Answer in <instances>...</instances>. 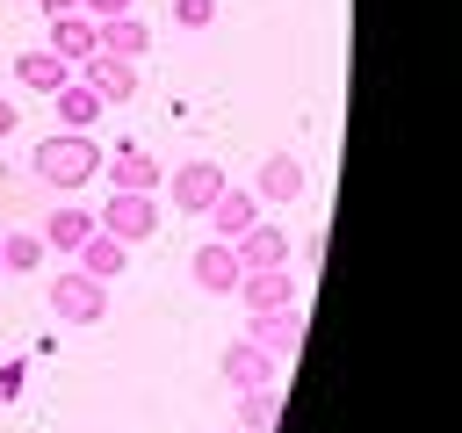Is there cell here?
<instances>
[{
	"instance_id": "obj_1",
	"label": "cell",
	"mask_w": 462,
	"mask_h": 433,
	"mask_svg": "<svg viewBox=\"0 0 462 433\" xmlns=\"http://www.w3.org/2000/svg\"><path fill=\"white\" fill-rule=\"evenodd\" d=\"M101 144H94V130H51L36 152H29V173L43 180V188H58V195H72V188H87L94 173H101Z\"/></svg>"
},
{
	"instance_id": "obj_2",
	"label": "cell",
	"mask_w": 462,
	"mask_h": 433,
	"mask_svg": "<svg viewBox=\"0 0 462 433\" xmlns=\"http://www.w3.org/2000/svg\"><path fill=\"white\" fill-rule=\"evenodd\" d=\"M231 188V173L217 166V159H180L173 173H166V195H173V209L180 216H209V202Z\"/></svg>"
},
{
	"instance_id": "obj_3",
	"label": "cell",
	"mask_w": 462,
	"mask_h": 433,
	"mask_svg": "<svg viewBox=\"0 0 462 433\" xmlns=\"http://www.w3.org/2000/svg\"><path fill=\"white\" fill-rule=\"evenodd\" d=\"M51 318H58V325H101V318H108V281L65 267V274L51 281Z\"/></svg>"
},
{
	"instance_id": "obj_4",
	"label": "cell",
	"mask_w": 462,
	"mask_h": 433,
	"mask_svg": "<svg viewBox=\"0 0 462 433\" xmlns=\"http://www.w3.org/2000/svg\"><path fill=\"white\" fill-rule=\"evenodd\" d=\"M94 224H101L108 238H123V245H144V238L159 231V195H123V188H108V202L94 209Z\"/></svg>"
},
{
	"instance_id": "obj_5",
	"label": "cell",
	"mask_w": 462,
	"mask_h": 433,
	"mask_svg": "<svg viewBox=\"0 0 462 433\" xmlns=\"http://www.w3.org/2000/svg\"><path fill=\"white\" fill-rule=\"evenodd\" d=\"M101 173H108V188H123V195H159V188H166V166H159L144 144H116V152L101 159Z\"/></svg>"
},
{
	"instance_id": "obj_6",
	"label": "cell",
	"mask_w": 462,
	"mask_h": 433,
	"mask_svg": "<svg viewBox=\"0 0 462 433\" xmlns=\"http://www.w3.org/2000/svg\"><path fill=\"white\" fill-rule=\"evenodd\" d=\"M238 253H231V238H202L195 245V260H188V281L202 289V296H238Z\"/></svg>"
},
{
	"instance_id": "obj_7",
	"label": "cell",
	"mask_w": 462,
	"mask_h": 433,
	"mask_svg": "<svg viewBox=\"0 0 462 433\" xmlns=\"http://www.w3.org/2000/svg\"><path fill=\"white\" fill-rule=\"evenodd\" d=\"M303 332H310L303 303H289V310H253V318H245V339H253V346H267L274 361H282V354H296V346H303Z\"/></svg>"
},
{
	"instance_id": "obj_8",
	"label": "cell",
	"mask_w": 462,
	"mask_h": 433,
	"mask_svg": "<svg viewBox=\"0 0 462 433\" xmlns=\"http://www.w3.org/2000/svg\"><path fill=\"white\" fill-rule=\"evenodd\" d=\"M303 188H310V173H303L296 152H267L260 173H253V195L260 202H303Z\"/></svg>"
},
{
	"instance_id": "obj_9",
	"label": "cell",
	"mask_w": 462,
	"mask_h": 433,
	"mask_svg": "<svg viewBox=\"0 0 462 433\" xmlns=\"http://www.w3.org/2000/svg\"><path fill=\"white\" fill-rule=\"evenodd\" d=\"M43 51H58L65 65H87V58L101 51V22L79 14V7H72V14H51V43H43Z\"/></svg>"
},
{
	"instance_id": "obj_10",
	"label": "cell",
	"mask_w": 462,
	"mask_h": 433,
	"mask_svg": "<svg viewBox=\"0 0 462 433\" xmlns=\"http://www.w3.org/2000/svg\"><path fill=\"white\" fill-rule=\"evenodd\" d=\"M79 79L101 94V108H123V101L137 94V65H130V58H108V51H94V58L79 65Z\"/></svg>"
},
{
	"instance_id": "obj_11",
	"label": "cell",
	"mask_w": 462,
	"mask_h": 433,
	"mask_svg": "<svg viewBox=\"0 0 462 433\" xmlns=\"http://www.w3.org/2000/svg\"><path fill=\"white\" fill-rule=\"evenodd\" d=\"M238 303H245V318L253 310H289L296 303V274L289 267H253V274H238Z\"/></svg>"
},
{
	"instance_id": "obj_12",
	"label": "cell",
	"mask_w": 462,
	"mask_h": 433,
	"mask_svg": "<svg viewBox=\"0 0 462 433\" xmlns=\"http://www.w3.org/2000/svg\"><path fill=\"white\" fill-rule=\"evenodd\" d=\"M217 368H224V382H231V390H267V382H274V354H267V346H253V339H231Z\"/></svg>"
},
{
	"instance_id": "obj_13",
	"label": "cell",
	"mask_w": 462,
	"mask_h": 433,
	"mask_svg": "<svg viewBox=\"0 0 462 433\" xmlns=\"http://www.w3.org/2000/svg\"><path fill=\"white\" fill-rule=\"evenodd\" d=\"M94 231H101V224H94V209H79V202H58V209L43 216V245H51V253H79Z\"/></svg>"
},
{
	"instance_id": "obj_14",
	"label": "cell",
	"mask_w": 462,
	"mask_h": 433,
	"mask_svg": "<svg viewBox=\"0 0 462 433\" xmlns=\"http://www.w3.org/2000/svg\"><path fill=\"white\" fill-rule=\"evenodd\" d=\"M231 253H238V267H245V274H253V267H289V231L253 224V231H238V238H231Z\"/></svg>"
},
{
	"instance_id": "obj_15",
	"label": "cell",
	"mask_w": 462,
	"mask_h": 433,
	"mask_svg": "<svg viewBox=\"0 0 462 433\" xmlns=\"http://www.w3.org/2000/svg\"><path fill=\"white\" fill-rule=\"evenodd\" d=\"M260 224V195L253 188H224L217 202H209V231L217 238H238V231H253Z\"/></svg>"
},
{
	"instance_id": "obj_16",
	"label": "cell",
	"mask_w": 462,
	"mask_h": 433,
	"mask_svg": "<svg viewBox=\"0 0 462 433\" xmlns=\"http://www.w3.org/2000/svg\"><path fill=\"white\" fill-rule=\"evenodd\" d=\"M51 108H58V130H94V123H101V94H94L87 79H65V87L51 94Z\"/></svg>"
},
{
	"instance_id": "obj_17",
	"label": "cell",
	"mask_w": 462,
	"mask_h": 433,
	"mask_svg": "<svg viewBox=\"0 0 462 433\" xmlns=\"http://www.w3.org/2000/svg\"><path fill=\"white\" fill-rule=\"evenodd\" d=\"M72 267H79V274H94V281H116V274L130 267V245H123V238H108V231H94V238L72 253Z\"/></svg>"
},
{
	"instance_id": "obj_18",
	"label": "cell",
	"mask_w": 462,
	"mask_h": 433,
	"mask_svg": "<svg viewBox=\"0 0 462 433\" xmlns=\"http://www.w3.org/2000/svg\"><path fill=\"white\" fill-rule=\"evenodd\" d=\"M14 79H22L29 94H58V87L72 79V65H65L58 51H22V58H14Z\"/></svg>"
},
{
	"instance_id": "obj_19",
	"label": "cell",
	"mask_w": 462,
	"mask_h": 433,
	"mask_svg": "<svg viewBox=\"0 0 462 433\" xmlns=\"http://www.w3.org/2000/svg\"><path fill=\"white\" fill-rule=\"evenodd\" d=\"M101 51H108V58H130V65H137V58L152 51V29H144L137 14H108V22H101Z\"/></svg>"
},
{
	"instance_id": "obj_20",
	"label": "cell",
	"mask_w": 462,
	"mask_h": 433,
	"mask_svg": "<svg viewBox=\"0 0 462 433\" xmlns=\"http://www.w3.org/2000/svg\"><path fill=\"white\" fill-rule=\"evenodd\" d=\"M274 419H282V390L267 382V390H238V426L245 433H274Z\"/></svg>"
},
{
	"instance_id": "obj_21",
	"label": "cell",
	"mask_w": 462,
	"mask_h": 433,
	"mask_svg": "<svg viewBox=\"0 0 462 433\" xmlns=\"http://www.w3.org/2000/svg\"><path fill=\"white\" fill-rule=\"evenodd\" d=\"M43 253H51V245H43V231H7V238H0V267H7V274L43 267Z\"/></svg>"
},
{
	"instance_id": "obj_22",
	"label": "cell",
	"mask_w": 462,
	"mask_h": 433,
	"mask_svg": "<svg viewBox=\"0 0 462 433\" xmlns=\"http://www.w3.org/2000/svg\"><path fill=\"white\" fill-rule=\"evenodd\" d=\"M173 22L180 29H209L217 22V0H173Z\"/></svg>"
},
{
	"instance_id": "obj_23",
	"label": "cell",
	"mask_w": 462,
	"mask_h": 433,
	"mask_svg": "<svg viewBox=\"0 0 462 433\" xmlns=\"http://www.w3.org/2000/svg\"><path fill=\"white\" fill-rule=\"evenodd\" d=\"M79 14H94V22H108V14H137V0H79Z\"/></svg>"
},
{
	"instance_id": "obj_24",
	"label": "cell",
	"mask_w": 462,
	"mask_h": 433,
	"mask_svg": "<svg viewBox=\"0 0 462 433\" xmlns=\"http://www.w3.org/2000/svg\"><path fill=\"white\" fill-rule=\"evenodd\" d=\"M22 382H29V368H22V361H7V368H0V404H7V397H22Z\"/></svg>"
},
{
	"instance_id": "obj_25",
	"label": "cell",
	"mask_w": 462,
	"mask_h": 433,
	"mask_svg": "<svg viewBox=\"0 0 462 433\" xmlns=\"http://www.w3.org/2000/svg\"><path fill=\"white\" fill-rule=\"evenodd\" d=\"M14 123H22V115H14V101L0 94V137H14Z\"/></svg>"
},
{
	"instance_id": "obj_26",
	"label": "cell",
	"mask_w": 462,
	"mask_h": 433,
	"mask_svg": "<svg viewBox=\"0 0 462 433\" xmlns=\"http://www.w3.org/2000/svg\"><path fill=\"white\" fill-rule=\"evenodd\" d=\"M36 7H43V22H51V14H72L79 0H36Z\"/></svg>"
},
{
	"instance_id": "obj_27",
	"label": "cell",
	"mask_w": 462,
	"mask_h": 433,
	"mask_svg": "<svg viewBox=\"0 0 462 433\" xmlns=\"http://www.w3.org/2000/svg\"><path fill=\"white\" fill-rule=\"evenodd\" d=\"M231 433H245V426H231Z\"/></svg>"
},
{
	"instance_id": "obj_28",
	"label": "cell",
	"mask_w": 462,
	"mask_h": 433,
	"mask_svg": "<svg viewBox=\"0 0 462 433\" xmlns=\"http://www.w3.org/2000/svg\"><path fill=\"white\" fill-rule=\"evenodd\" d=\"M0 274H7V267H0Z\"/></svg>"
}]
</instances>
